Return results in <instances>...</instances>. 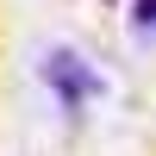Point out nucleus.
I'll return each instance as SVG.
<instances>
[{
	"label": "nucleus",
	"mask_w": 156,
	"mask_h": 156,
	"mask_svg": "<svg viewBox=\"0 0 156 156\" xmlns=\"http://www.w3.org/2000/svg\"><path fill=\"white\" fill-rule=\"evenodd\" d=\"M44 81H50V94H56V106H62V112L94 106L100 87H106V81L94 75V62L75 56V50H50V56H44Z\"/></svg>",
	"instance_id": "nucleus-1"
},
{
	"label": "nucleus",
	"mask_w": 156,
	"mask_h": 156,
	"mask_svg": "<svg viewBox=\"0 0 156 156\" xmlns=\"http://www.w3.org/2000/svg\"><path fill=\"white\" fill-rule=\"evenodd\" d=\"M131 19L144 25V31H156V0H131Z\"/></svg>",
	"instance_id": "nucleus-2"
}]
</instances>
